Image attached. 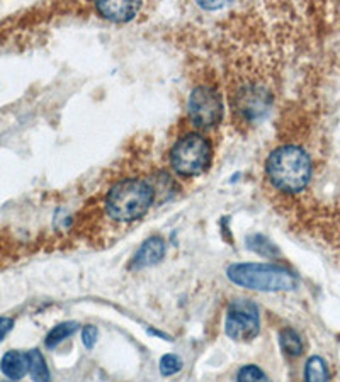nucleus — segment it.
Wrapping results in <instances>:
<instances>
[{
  "instance_id": "20e7f679",
  "label": "nucleus",
  "mask_w": 340,
  "mask_h": 382,
  "mask_svg": "<svg viewBox=\"0 0 340 382\" xmlns=\"http://www.w3.org/2000/svg\"><path fill=\"white\" fill-rule=\"evenodd\" d=\"M211 162V143L201 135L189 132L174 144L170 165L179 175L194 177L203 174Z\"/></svg>"
},
{
  "instance_id": "4468645a",
  "label": "nucleus",
  "mask_w": 340,
  "mask_h": 382,
  "mask_svg": "<svg viewBox=\"0 0 340 382\" xmlns=\"http://www.w3.org/2000/svg\"><path fill=\"white\" fill-rule=\"evenodd\" d=\"M247 247H249L250 250H254L255 253H259V255L267 257V259L278 255V248H276V245L272 243L269 238H266V236L262 235L249 236V238H247Z\"/></svg>"
},
{
  "instance_id": "1a4fd4ad",
  "label": "nucleus",
  "mask_w": 340,
  "mask_h": 382,
  "mask_svg": "<svg viewBox=\"0 0 340 382\" xmlns=\"http://www.w3.org/2000/svg\"><path fill=\"white\" fill-rule=\"evenodd\" d=\"M0 371H2L4 376L9 377L11 381H19L29 372V362H27L26 353L15 352V350H11L0 360Z\"/></svg>"
},
{
  "instance_id": "f03ea898",
  "label": "nucleus",
  "mask_w": 340,
  "mask_h": 382,
  "mask_svg": "<svg viewBox=\"0 0 340 382\" xmlns=\"http://www.w3.org/2000/svg\"><path fill=\"white\" fill-rule=\"evenodd\" d=\"M155 199V191L147 180L128 179L113 186L106 197V211L116 221H136L147 214Z\"/></svg>"
},
{
  "instance_id": "f257e3e1",
  "label": "nucleus",
  "mask_w": 340,
  "mask_h": 382,
  "mask_svg": "<svg viewBox=\"0 0 340 382\" xmlns=\"http://www.w3.org/2000/svg\"><path fill=\"white\" fill-rule=\"evenodd\" d=\"M311 170L310 155L296 144L276 148L266 162L267 179L278 191L286 194L305 191L311 180Z\"/></svg>"
},
{
  "instance_id": "aec40b11",
  "label": "nucleus",
  "mask_w": 340,
  "mask_h": 382,
  "mask_svg": "<svg viewBox=\"0 0 340 382\" xmlns=\"http://www.w3.org/2000/svg\"><path fill=\"white\" fill-rule=\"evenodd\" d=\"M4 382H14V381H4Z\"/></svg>"
},
{
  "instance_id": "f3484780",
  "label": "nucleus",
  "mask_w": 340,
  "mask_h": 382,
  "mask_svg": "<svg viewBox=\"0 0 340 382\" xmlns=\"http://www.w3.org/2000/svg\"><path fill=\"white\" fill-rule=\"evenodd\" d=\"M97 328L92 327V325H87L86 328L82 329V340L83 345H86V348H92L95 345V341H97Z\"/></svg>"
},
{
  "instance_id": "f8f14e48",
  "label": "nucleus",
  "mask_w": 340,
  "mask_h": 382,
  "mask_svg": "<svg viewBox=\"0 0 340 382\" xmlns=\"http://www.w3.org/2000/svg\"><path fill=\"white\" fill-rule=\"evenodd\" d=\"M79 325L75 323V321H65V323H60L51 329L50 333L46 335L45 345L48 348H55L58 343H62L63 340L68 339L70 335H74L75 332H77Z\"/></svg>"
},
{
  "instance_id": "6e6552de",
  "label": "nucleus",
  "mask_w": 340,
  "mask_h": 382,
  "mask_svg": "<svg viewBox=\"0 0 340 382\" xmlns=\"http://www.w3.org/2000/svg\"><path fill=\"white\" fill-rule=\"evenodd\" d=\"M95 9L104 19L113 22H128L142 9L140 2H95Z\"/></svg>"
},
{
  "instance_id": "423d86ee",
  "label": "nucleus",
  "mask_w": 340,
  "mask_h": 382,
  "mask_svg": "<svg viewBox=\"0 0 340 382\" xmlns=\"http://www.w3.org/2000/svg\"><path fill=\"white\" fill-rule=\"evenodd\" d=\"M187 112L196 126L210 128L223 119L222 94L213 87L199 86L191 92L187 100Z\"/></svg>"
},
{
  "instance_id": "a211bd4d",
  "label": "nucleus",
  "mask_w": 340,
  "mask_h": 382,
  "mask_svg": "<svg viewBox=\"0 0 340 382\" xmlns=\"http://www.w3.org/2000/svg\"><path fill=\"white\" fill-rule=\"evenodd\" d=\"M12 328H14V320H11V318H0V341L9 335Z\"/></svg>"
},
{
  "instance_id": "9b49d317",
  "label": "nucleus",
  "mask_w": 340,
  "mask_h": 382,
  "mask_svg": "<svg viewBox=\"0 0 340 382\" xmlns=\"http://www.w3.org/2000/svg\"><path fill=\"white\" fill-rule=\"evenodd\" d=\"M305 382H330L329 367L322 357L313 355L306 362L305 367Z\"/></svg>"
},
{
  "instance_id": "0eeeda50",
  "label": "nucleus",
  "mask_w": 340,
  "mask_h": 382,
  "mask_svg": "<svg viewBox=\"0 0 340 382\" xmlns=\"http://www.w3.org/2000/svg\"><path fill=\"white\" fill-rule=\"evenodd\" d=\"M163 255H165V241L160 236H151V238L143 241L140 250L136 252L133 262H131V268L150 267V265L158 264L163 259Z\"/></svg>"
},
{
  "instance_id": "2eb2a0df",
  "label": "nucleus",
  "mask_w": 340,
  "mask_h": 382,
  "mask_svg": "<svg viewBox=\"0 0 340 382\" xmlns=\"http://www.w3.org/2000/svg\"><path fill=\"white\" fill-rule=\"evenodd\" d=\"M238 382H269L266 374L262 372V369H259L257 365H245V367L240 369Z\"/></svg>"
},
{
  "instance_id": "7ed1b4c3",
  "label": "nucleus",
  "mask_w": 340,
  "mask_h": 382,
  "mask_svg": "<svg viewBox=\"0 0 340 382\" xmlns=\"http://www.w3.org/2000/svg\"><path fill=\"white\" fill-rule=\"evenodd\" d=\"M226 275L240 287L264 292L293 291L298 285L293 272L274 264H233L228 267Z\"/></svg>"
},
{
  "instance_id": "ddd939ff",
  "label": "nucleus",
  "mask_w": 340,
  "mask_h": 382,
  "mask_svg": "<svg viewBox=\"0 0 340 382\" xmlns=\"http://www.w3.org/2000/svg\"><path fill=\"white\" fill-rule=\"evenodd\" d=\"M279 341H281V347L287 355L298 357L303 353L301 336H299L293 328H284L281 335H279Z\"/></svg>"
},
{
  "instance_id": "9d476101",
  "label": "nucleus",
  "mask_w": 340,
  "mask_h": 382,
  "mask_svg": "<svg viewBox=\"0 0 340 382\" xmlns=\"http://www.w3.org/2000/svg\"><path fill=\"white\" fill-rule=\"evenodd\" d=\"M27 355V362H29V374L33 377L34 382H50L51 374L50 369H48L45 357L41 355L38 348L29 350L26 353Z\"/></svg>"
},
{
  "instance_id": "39448f33",
  "label": "nucleus",
  "mask_w": 340,
  "mask_h": 382,
  "mask_svg": "<svg viewBox=\"0 0 340 382\" xmlns=\"http://www.w3.org/2000/svg\"><path fill=\"white\" fill-rule=\"evenodd\" d=\"M225 332L235 341H250L261 332L259 309L252 301L237 299L230 304L226 313Z\"/></svg>"
},
{
  "instance_id": "dca6fc26",
  "label": "nucleus",
  "mask_w": 340,
  "mask_h": 382,
  "mask_svg": "<svg viewBox=\"0 0 340 382\" xmlns=\"http://www.w3.org/2000/svg\"><path fill=\"white\" fill-rule=\"evenodd\" d=\"M182 369V362L174 353H167L160 359V372L162 376H174Z\"/></svg>"
},
{
  "instance_id": "6ab92c4d",
  "label": "nucleus",
  "mask_w": 340,
  "mask_h": 382,
  "mask_svg": "<svg viewBox=\"0 0 340 382\" xmlns=\"http://www.w3.org/2000/svg\"><path fill=\"white\" fill-rule=\"evenodd\" d=\"M199 6L204 7V9H222L223 4H204V2H199Z\"/></svg>"
}]
</instances>
